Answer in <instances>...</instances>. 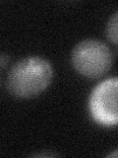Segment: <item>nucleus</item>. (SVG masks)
I'll return each mask as SVG.
<instances>
[{
    "mask_svg": "<svg viewBox=\"0 0 118 158\" xmlns=\"http://www.w3.org/2000/svg\"><path fill=\"white\" fill-rule=\"evenodd\" d=\"M117 77L106 79L92 90L88 101V108L92 118L97 123L105 127L117 125Z\"/></svg>",
    "mask_w": 118,
    "mask_h": 158,
    "instance_id": "3",
    "label": "nucleus"
},
{
    "mask_svg": "<svg viewBox=\"0 0 118 158\" xmlns=\"http://www.w3.org/2000/svg\"><path fill=\"white\" fill-rule=\"evenodd\" d=\"M52 76L53 69L49 61L39 56H29L10 69L7 88L17 98H32L45 90Z\"/></svg>",
    "mask_w": 118,
    "mask_h": 158,
    "instance_id": "1",
    "label": "nucleus"
},
{
    "mask_svg": "<svg viewBox=\"0 0 118 158\" xmlns=\"http://www.w3.org/2000/svg\"><path fill=\"white\" fill-rule=\"evenodd\" d=\"M9 61V56L7 54H0V67L4 66Z\"/></svg>",
    "mask_w": 118,
    "mask_h": 158,
    "instance_id": "5",
    "label": "nucleus"
},
{
    "mask_svg": "<svg viewBox=\"0 0 118 158\" xmlns=\"http://www.w3.org/2000/svg\"><path fill=\"white\" fill-rule=\"evenodd\" d=\"M72 63L82 75L88 78H98L111 68L113 54L104 43L88 39L79 43L74 48Z\"/></svg>",
    "mask_w": 118,
    "mask_h": 158,
    "instance_id": "2",
    "label": "nucleus"
},
{
    "mask_svg": "<svg viewBox=\"0 0 118 158\" xmlns=\"http://www.w3.org/2000/svg\"><path fill=\"white\" fill-rule=\"evenodd\" d=\"M117 25H118V13L115 12L110 17L109 21H108V24H107V27H106V34H107L108 39L115 44H117V41H118Z\"/></svg>",
    "mask_w": 118,
    "mask_h": 158,
    "instance_id": "4",
    "label": "nucleus"
}]
</instances>
